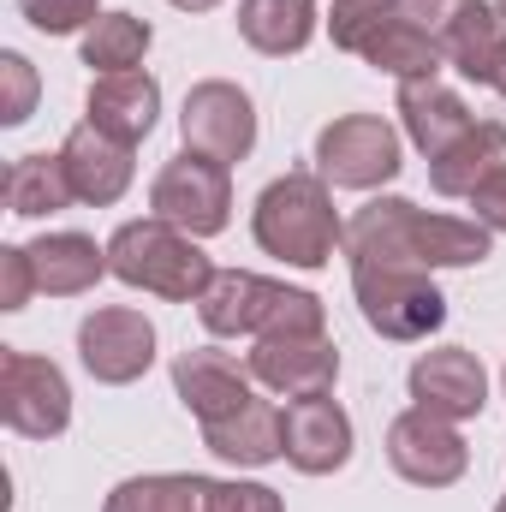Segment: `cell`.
Instances as JSON below:
<instances>
[{
    "instance_id": "cell-1",
    "label": "cell",
    "mask_w": 506,
    "mask_h": 512,
    "mask_svg": "<svg viewBox=\"0 0 506 512\" xmlns=\"http://www.w3.org/2000/svg\"><path fill=\"white\" fill-rule=\"evenodd\" d=\"M495 251V233L459 215H435L417 209L411 197H370L352 221H346V262L364 268H471Z\"/></svg>"
},
{
    "instance_id": "cell-2",
    "label": "cell",
    "mask_w": 506,
    "mask_h": 512,
    "mask_svg": "<svg viewBox=\"0 0 506 512\" xmlns=\"http://www.w3.org/2000/svg\"><path fill=\"white\" fill-rule=\"evenodd\" d=\"M251 239L262 256H274L286 268H304V274L328 268L334 251H346V221L334 209V185L310 167L268 179L251 209Z\"/></svg>"
},
{
    "instance_id": "cell-3",
    "label": "cell",
    "mask_w": 506,
    "mask_h": 512,
    "mask_svg": "<svg viewBox=\"0 0 506 512\" xmlns=\"http://www.w3.org/2000/svg\"><path fill=\"white\" fill-rule=\"evenodd\" d=\"M197 322L215 340H280V334H328V304L304 286L268 280L251 268H215L197 298Z\"/></svg>"
},
{
    "instance_id": "cell-4",
    "label": "cell",
    "mask_w": 506,
    "mask_h": 512,
    "mask_svg": "<svg viewBox=\"0 0 506 512\" xmlns=\"http://www.w3.org/2000/svg\"><path fill=\"white\" fill-rule=\"evenodd\" d=\"M108 268H114L120 286L149 292V298H167V304H197L209 292V280H215V262L203 256V239L179 233L161 215L126 221L108 239Z\"/></svg>"
},
{
    "instance_id": "cell-5",
    "label": "cell",
    "mask_w": 506,
    "mask_h": 512,
    "mask_svg": "<svg viewBox=\"0 0 506 512\" xmlns=\"http://www.w3.org/2000/svg\"><path fill=\"white\" fill-rule=\"evenodd\" d=\"M352 292H358V316L393 346H417L447 328V298L429 268L364 262V268H352Z\"/></svg>"
},
{
    "instance_id": "cell-6",
    "label": "cell",
    "mask_w": 506,
    "mask_h": 512,
    "mask_svg": "<svg viewBox=\"0 0 506 512\" xmlns=\"http://www.w3.org/2000/svg\"><path fill=\"white\" fill-rule=\"evenodd\" d=\"M149 215L173 221L191 239H215L233 227V167L179 149L173 161H161V173L149 179Z\"/></svg>"
},
{
    "instance_id": "cell-7",
    "label": "cell",
    "mask_w": 506,
    "mask_h": 512,
    "mask_svg": "<svg viewBox=\"0 0 506 512\" xmlns=\"http://www.w3.org/2000/svg\"><path fill=\"white\" fill-rule=\"evenodd\" d=\"M405 167V137L381 114H340L316 131V173L334 191H381Z\"/></svg>"
},
{
    "instance_id": "cell-8",
    "label": "cell",
    "mask_w": 506,
    "mask_h": 512,
    "mask_svg": "<svg viewBox=\"0 0 506 512\" xmlns=\"http://www.w3.org/2000/svg\"><path fill=\"white\" fill-rule=\"evenodd\" d=\"M0 423L24 441H54L72 429V382L54 358H36V352H18L6 346L0 352Z\"/></svg>"
},
{
    "instance_id": "cell-9",
    "label": "cell",
    "mask_w": 506,
    "mask_h": 512,
    "mask_svg": "<svg viewBox=\"0 0 506 512\" xmlns=\"http://www.w3.org/2000/svg\"><path fill=\"white\" fill-rule=\"evenodd\" d=\"M179 137L191 155H209L221 167L245 161L256 149V102L251 90H239L233 78H203L185 90V108H179Z\"/></svg>"
},
{
    "instance_id": "cell-10",
    "label": "cell",
    "mask_w": 506,
    "mask_h": 512,
    "mask_svg": "<svg viewBox=\"0 0 506 512\" xmlns=\"http://www.w3.org/2000/svg\"><path fill=\"white\" fill-rule=\"evenodd\" d=\"M387 465L411 483V489H453L471 471V447L459 435V423L411 405L387 423Z\"/></svg>"
},
{
    "instance_id": "cell-11",
    "label": "cell",
    "mask_w": 506,
    "mask_h": 512,
    "mask_svg": "<svg viewBox=\"0 0 506 512\" xmlns=\"http://www.w3.org/2000/svg\"><path fill=\"white\" fill-rule=\"evenodd\" d=\"M78 364L90 370V382L102 387H131L149 376L155 364V322L131 304H102L78 322Z\"/></svg>"
},
{
    "instance_id": "cell-12",
    "label": "cell",
    "mask_w": 506,
    "mask_h": 512,
    "mask_svg": "<svg viewBox=\"0 0 506 512\" xmlns=\"http://www.w3.org/2000/svg\"><path fill=\"white\" fill-rule=\"evenodd\" d=\"M245 370L274 399H310V393H334L340 352L328 334H280V340H251Z\"/></svg>"
},
{
    "instance_id": "cell-13",
    "label": "cell",
    "mask_w": 506,
    "mask_h": 512,
    "mask_svg": "<svg viewBox=\"0 0 506 512\" xmlns=\"http://www.w3.org/2000/svg\"><path fill=\"white\" fill-rule=\"evenodd\" d=\"M358 453V429L334 393L286 399V465L304 477H334Z\"/></svg>"
},
{
    "instance_id": "cell-14",
    "label": "cell",
    "mask_w": 506,
    "mask_h": 512,
    "mask_svg": "<svg viewBox=\"0 0 506 512\" xmlns=\"http://www.w3.org/2000/svg\"><path fill=\"white\" fill-rule=\"evenodd\" d=\"M405 387H411V405H423V411H435L447 423H471L489 405V370L465 346L417 352V364L405 370Z\"/></svg>"
},
{
    "instance_id": "cell-15",
    "label": "cell",
    "mask_w": 506,
    "mask_h": 512,
    "mask_svg": "<svg viewBox=\"0 0 506 512\" xmlns=\"http://www.w3.org/2000/svg\"><path fill=\"white\" fill-rule=\"evenodd\" d=\"M173 393H179V405H185L197 423H221V417H233V411L251 405L256 382H251V370L233 364L227 352L191 346V352L173 358Z\"/></svg>"
},
{
    "instance_id": "cell-16",
    "label": "cell",
    "mask_w": 506,
    "mask_h": 512,
    "mask_svg": "<svg viewBox=\"0 0 506 512\" xmlns=\"http://www.w3.org/2000/svg\"><path fill=\"white\" fill-rule=\"evenodd\" d=\"M60 161H66V179H72L78 203H90V209H114V203L131 191V179H137L131 143L108 137V131H96L90 120L66 131V143H60Z\"/></svg>"
},
{
    "instance_id": "cell-17",
    "label": "cell",
    "mask_w": 506,
    "mask_h": 512,
    "mask_svg": "<svg viewBox=\"0 0 506 512\" xmlns=\"http://www.w3.org/2000/svg\"><path fill=\"white\" fill-rule=\"evenodd\" d=\"M393 114H399V131L411 137V149H423L429 161H435L447 143H459L465 131L477 126L471 102H465L447 78H405Z\"/></svg>"
},
{
    "instance_id": "cell-18",
    "label": "cell",
    "mask_w": 506,
    "mask_h": 512,
    "mask_svg": "<svg viewBox=\"0 0 506 512\" xmlns=\"http://www.w3.org/2000/svg\"><path fill=\"white\" fill-rule=\"evenodd\" d=\"M203 447L215 459L239 465V471H262V465L286 459V405H274V399L256 393L245 411H233L221 423H203Z\"/></svg>"
},
{
    "instance_id": "cell-19",
    "label": "cell",
    "mask_w": 506,
    "mask_h": 512,
    "mask_svg": "<svg viewBox=\"0 0 506 512\" xmlns=\"http://www.w3.org/2000/svg\"><path fill=\"white\" fill-rule=\"evenodd\" d=\"M84 120L120 143H143L155 120H161V84L149 72H114V78H90V96H84Z\"/></svg>"
},
{
    "instance_id": "cell-20",
    "label": "cell",
    "mask_w": 506,
    "mask_h": 512,
    "mask_svg": "<svg viewBox=\"0 0 506 512\" xmlns=\"http://www.w3.org/2000/svg\"><path fill=\"white\" fill-rule=\"evenodd\" d=\"M30 262H36V286L48 298H84L114 274L108 245H96L90 233H42V239H30Z\"/></svg>"
},
{
    "instance_id": "cell-21",
    "label": "cell",
    "mask_w": 506,
    "mask_h": 512,
    "mask_svg": "<svg viewBox=\"0 0 506 512\" xmlns=\"http://www.w3.org/2000/svg\"><path fill=\"white\" fill-rule=\"evenodd\" d=\"M441 54H447V66H453L465 84H489V90H495L501 60H506V18L489 0H471V6L459 12V24L447 30Z\"/></svg>"
},
{
    "instance_id": "cell-22",
    "label": "cell",
    "mask_w": 506,
    "mask_h": 512,
    "mask_svg": "<svg viewBox=\"0 0 506 512\" xmlns=\"http://www.w3.org/2000/svg\"><path fill=\"white\" fill-rule=\"evenodd\" d=\"M316 24H322L316 0H239V36L268 60L304 54L316 42Z\"/></svg>"
},
{
    "instance_id": "cell-23",
    "label": "cell",
    "mask_w": 506,
    "mask_h": 512,
    "mask_svg": "<svg viewBox=\"0 0 506 512\" xmlns=\"http://www.w3.org/2000/svg\"><path fill=\"white\" fill-rule=\"evenodd\" d=\"M501 161H506V126L501 120H477L459 143H447L429 161V185H435V197H471Z\"/></svg>"
},
{
    "instance_id": "cell-24",
    "label": "cell",
    "mask_w": 506,
    "mask_h": 512,
    "mask_svg": "<svg viewBox=\"0 0 506 512\" xmlns=\"http://www.w3.org/2000/svg\"><path fill=\"white\" fill-rule=\"evenodd\" d=\"M209 495H215V477L203 471H155V477L114 483L102 512H209Z\"/></svg>"
},
{
    "instance_id": "cell-25",
    "label": "cell",
    "mask_w": 506,
    "mask_h": 512,
    "mask_svg": "<svg viewBox=\"0 0 506 512\" xmlns=\"http://www.w3.org/2000/svg\"><path fill=\"white\" fill-rule=\"evenodd\" d=\"M155 48V30L149 18L137 12H102L84 36H78V54L96 78H114V72H143V54Z\"/></svg>"
},
{
    "instance_id": "cell-26",
    "label": "cell",
    "mask_w": 506,
    "mask_h": 512,
    "mask_svg": "<svg viewBox=\"0 0 506 512\" xmlns=\"http://www.w3.org/2000/svg\"><path fill=\"white\" fill-rule=\"evenodd\" d=\"M66 203H78L72 179H66V161L60 149L54 155H18L6 167V209L18 221H42V215H60Z\"/></svg>"
},
{
    "instance_id": "cell-27",
    "label": "cell",
    "mask_w": 506,
    "mask_h": 512,
    "mask_svg": "<svg viewBox=\"0 0 506 512\" xmlns=\"http://www.w3.org/2000/svg\"><path fill=\"white\" fill-rule=\"evenodd\" d=\"M364 66H376V72H387V78H441V66H447V54H441V42L435 36H423L411 18H399L393 12V24L381 30L376 42L364 48Z\"/></svg>"
},
{
    "instance_id": "cell-28",
    "label": "cell",
    "mask_w": 506,
    "mask_h": 512,
    "mask_svg": "<svg viewBox=\"0 0 506 512\" xmlns=\"http://www.w3.org/2000/svg\"><path fill=\"white\" fill-rule=\"evenodd\" d=\"M393 12H399V0H334V12H328V36H334V48H346V54L364 60V48L393 24Z\"/></svg>"
},
{
    "instance_id": "cell-29",
    "label": "cell",
    "mask_w": 506,
    "mask_h": 512,
    "mask_svg": "<svg viewBox=\"0 0 506 512\" xmlns=\"http://www.w3.org/2000/svg\"><path fill=\"white\" fill-rule=\"evenodd\" d=\"M18 12L42 36H84L102 18V0H18Z\"/></svg>"
},
{
    "instance_id": "cell-30",
    "label": "cell",
    "mask_w": 506,
    "mask_h": 512,
    "mask_svg": "<svg viewBox=\"0 0 506 512\" xmlns=\"http://www.w3.org/2000/svg\"><path fill=\"white\" fill-rule=\"evenodd\" d=\"M36 66L18 54V48H6L0 54V126L12 131V126H24L30 114H36Z\"/></svg>"
},
{
    "instance_id": "cell-31",
    "label": "cell",
    "mask_w": 506,
    "mask_h": 512,
    "mask_svg": "<svg viewBox=\"0 0 506 512\" xmlns=\"http://www.w3.org/2000/svg\"><path fill=\"white\" fill-rule=\"evenodd\" d=\"M209 512H286V501L268 483H251V477H215Z\"/></svg>"
},
{
    "instance_id": "cell-32",
    "label": "cell",
    "mask_w": 506,
    "mask_h": 512,
    "mask_svg": "<svg viewBox=\"0 0 506 512\" xmlns=\"http://www.w3.org/2000/svg\"><path fill=\"white\" fill-rule=\"evenodd\" d=\"M36 286V262H30V245H0V310H24Z\"/></svg>"
},
{
    "instance_id": "cell-33",
    "label": "cell",
    "mask_w": 506,
    "mask_h": 512,
    "mask_svg": "<svg viewBox=\"0 0 506 512\" xmlns=\"http://www.w3.org/2000/svg\"><path fill=\"white\" fill-rule=\"evenodd\" d=\"M471 0H399V18H411L423 36H435V42H447V30L459 24V12H465Z\"/></svg>"
},
{
    "instance_id": "cell-34",
    "label": "cell",
    "mask_w": 506,
    "mask_h": 512,
    "mask_svg": "<svg viewBox=\"0 0 506 512\" xmlns=\"http://www.w3.org/2000/svg\"><path fill=\"white\" fill-rule=\"evenodd\" d=\"M465 203H471V221H477V227L506 233V161L483 179V185H477V191H471V197H465Z\"/></svg>"
},
{
    "instance_id": "cell-35",
    "label": "cell",
    "mask_w": 506,
    "mask_h": 512,
    "mask_svg": "<svg viewBox=\"0 0 506 512\" xmlns=\"http://www.w3.org/2000/svg\"><path fill=\"white\" fill-rule=\"evenodd\" d=\"M167 6H179V12H215L221 0H167Z\"/></svg>"
},
{
    "instance_id": "cell-36",
    "label": "cell",
    "mask_w": 506,
    "mask_h": 512,
    "mask_svg": "<svg viewBox=\"0 0 506 512\" xmlns=\"http://www.w3.org/2000/svg\"><path fill=\"white\" fill-rule=\"evenodd\" d=\"M495 90H501V96H506V60H501V78H495Z\"/></svg>"
},
{
    "instance_id": "cell-37",
    "label": "cell",
    "mask_w": 506,
    "mask_h": 512,
    "mask_svg": "<svg viewBox=\"0 0 506 512\" xmlns=\"http://www.w3.org/2000/svg\"><path fill=\"white\" fill-rule=\"evenodd\" d=\"M495 12H501V18H506V0H495Z\"/></svg>"
},
{
    "instance_id": "cell-38",
    "label": "cell",
    "mask_w": 506,
    "mask_h": 512,
    "mask_svg": "<svg viewBox=\"0 0 506 512\" xmlns=\"http://www.w3.org/2000/svg\"><path fill=\"white\" fill-rule=\"evenodd\" d=\"M495 512H506V495H501V507H495Z\"/></svg>"
},
{
    "instance_id": "cell-39",
    "label": "cell",
    "mask_w": 506,
    "mask_h": 512,
    "mask_svg": "<svg viewBox=\"0 0 506 512\" xmlns=\"http://www.w3.org/2000/svg\"><path fill=\"white\" fill-rule=\"evenodd\" d=\"M501 387H506V370H501Z\"/></svg>"
}]
</instances>
